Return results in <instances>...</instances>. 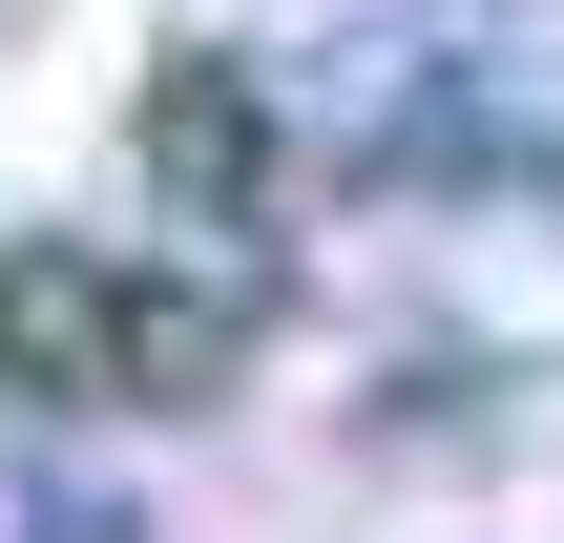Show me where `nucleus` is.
Returning a JSON list of instances; mask_svg holds the SVG:
<instances>
[{"label":"nucleus","mask_w":564,"mask_h":543,"mask_svg":"<svg viewBox=\"0 0 564 543\" xmlns=\"http://www.w3.org/2000/svg\"><path fill=\"white\" fill-rule=\"evenodd\" d=\"M147 356H167V293H126V272H84V251H21V272H0V377L126 398Z\"/></svg>","instance_id":"1"}]
</instances>
